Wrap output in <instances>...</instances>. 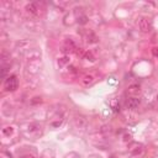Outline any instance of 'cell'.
I'll return each mask as SVG.
<instances>
[{"mask_svg":"<svg viewBox=\"0 0 158 158\" xmlns=\"http://www.w3.org/2000/svg\"><path fill=\"white\" fill-rule=\"evenodd\" d=\"M67 63H69V57H63L58 61V64H59V67H63V66H66Z\"/></svg>","mask_w":158,"mask_h":158,"instance_id":"9c48e42d","label":"cell"},{"mask_svg":"<svg viewBox=\"0 0 158 158\" xmlns=\"http://www.w3.org/2000/svg\"><path fill=\"white\" fill-rule=\"evenodd\" d=\"M4 135H6V136H9V135H11L13 134V128L11 127H6V128H4Z\"/></svg>","mask_w":158,"mask_h":158,"instance_id":"8fae6325","label":"cell"},{"mask_svg":"<svg viewBox=\"0 0 158 158\" xmlns=\"http://www.w3.org/2000/svg\"><path fill=\"white\" fill-rule=\"evenodd\" d=\"M41 101H42L41 98H33V100L31 101V103H32V104H36V103H41Z\"/></svg>","mask_w":158,"mask_h":158,"instance_id":"4fadbf2b","label":"cell"},{"mask_svg":"<svg viewBox=\"0 0 158 158\" xmlns=\"http://www.w3.org/2000/svg\"><path fill=\"white\" fill-rule=\"evenodd\" d=\"M19 87V82H17V78L16 76H10L7 77L4 82V89L6 91H15Z\"/></svg>","mask_w":158,"mask_h":158,"instance_id":"6da1fadb","label":"cell"},{"mask_svg":"<svg viewBox=\"0 0 158 158\" xmlns=\"http://www.w3.org/2000/svg\"><path fill=\"white\" fill-rule=\"evenodd\" d=\"M87 42L88 43H96L98 42V37L93 32H89V35L87 36Z\"/></svg>","mask_w":158,"mask_h":158,"instance_id":"ba28073f","label":"cell"},{"mask_svg":"<svg viewBox=\"0 0 158 158\" xmlns=\"http://www.w3.org/2000/svg\"><path fill=\"white\" fill-rule=\"evenodd\" d=\"M94 76H91V74H87V76H84L82 78V84L83 85H89V84H91L93 82H94Z\"/></svg>","mask_w":158,"mask_h":158,"instance_id":"8992f818","label":"cell"},{"mask_svg":"<svg viewBox=\"0 0 158 158\" xmlns=\"http://www.w3.org/2000/svg\"><path fill=\"white\" fill-rule=\"evenodd\" d=\"M138 27H140V30L142 32H148L151 29V22L147 17H141L140 20H138Z\"/></svg>","mask_w":158,"mask_h":158,"instance_id":"7a4b0ae2","label":"cell"},{"mask_svg":"<svg viewBox=\"0 0 158 158\" xmlns=\"http://www.w3.org/2000/svg\"><path fill=\"white\" fill-rule=\"evenodd\" d=\"M152 53H153V56H154V57H158V47H154V48H152Z\"/></svg>","mask_w":158,"mask_h":158,"instance_id":"7c38bea8","label":"cell"},{"mask_svg":"<svg viewBox=\"0 0 158 158\" xmlns=\"http://www.w3.org/2000/svg\"><path fill=\"white\" fill-rule=\"evenodd\" d=\"M156 99H157V101H158V95H157V96H156Z\"/></svg>","mask_w":158,"mask_h":158,"instance_id":"9a60e30c","label":"cell"},{"mask_svg":"<svg viewBox=\"0 0 158 158\" xmlns=\"http://www.w3.org/2000/svg\"><path fill=\"white\" fill-rule=\"evenodd\" d=\"M83 57L87 58L88 61H91V62H94V61H95L94 56H93V53H91V52H87V53H84V56H83Z\"/></svg>","mask_w":158,"mask_h":158,"instance_id":"30bf717a","label":"cell"},{"mask_svg":"<svg viewBox=\"0 0 158 158\" xmlns=\"http://www.w3.org/2000/svg\"><path fill=\"white\" fill-rule=\"evenodd\" d=\"M140 103H141V100L138 99V98L131 96V98H128V99L126 100V106H127L128 109H131V110H135V109L138 108Z\"/></svg>","mask_w":158,"mask_h":158,"instance_id":"3957f363","label":"cell"},{"mask_svg":"<svg viewBox=\"0 0 158 158\" xmlns=\"http://www.w3.org/2000/svg\"><path fill=\"white\" fill-rule=\"evenodd\" d=\"M21 158H35L33 156H31V154H25V156H22Z\"/></svg>","mask_w":158,"mask_h":158,"instance_id":"5bb4252c","label":"cell"},{"mask_svg":"<svg viewBox=\"0 0 158 158\" xmlns=\"http://www.w3.org/2000/svg\"><path fill=\"white\" fill-rule=\"evenodd\" d=\"M25 10L27 11V13H30V14H32V15H37V6H36V4L35 3H30V4H27L26 6H25Z\"/></svg>","mask_w":158,"mask_h":158,"instance_id":"5b68a950","label":"cell"},{"mask_svg":"<svg viewBox=\"0 0 158 158\" xmlns=\"http://www.w3.org/2000/svg\"><path fill=\"white\" fill-rule=\"evenodd\" d=\"M140 91H141V87L138 85V84H132V85H130L128 89H127V93L131 96H136L140 94Z\"/></svg>","mask_w":158,"mask_h":158,"instance_id":"277c9868","label":"cell"},{"mask_svg":"<svg viewBox=\"0 0 158 158\" xmlns=\"http://www.w3.org/2000/svg\"><path fill=\"white\" fill-rule=\"evenodd\" d=\"M74 50H77L76 48V46H74V43L72 42V41H67V43H66V46L63 47V52L64 53H68V52H72V51H74Z\"/></svg>","mask_w":158,"mask_h":158,"instance_id":"52a82bcc","label":"cell"}]
</instances>
